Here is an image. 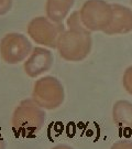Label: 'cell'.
<instances>
[{"label": "cell", "mask_w": 132, "mask_h": 149, "mask_svg": "<svg viewBox=\"0 0 132 149\" xmlns=\"http://www.w3.org/2000/svg\"><path fill=\"white\" fill-rule=\"evenodd\" d=\"M46 119L45 112L34 101H23L12 116V128L17 136H32L43 127Z\"/></svg>", "instance_id": "1"}, {"label": "cell", "mask_w": 132, "mask_h": 149, "mask_svg": "<svg viewBox=\"0 0 132 149\" xmlns=\"http://www.w3.org/2000/svg\"><path fill=\"white\" fill-rule=\"evenodd\" d=\"M57 44L62 58L68 61H80L89 54L91 40L88 33L72 30L61 34Z\"/></svg>", "instance_id": "2"}, {"label": "cell", "mask_w": 132, "mask_h": 149, "mask_svg": "<svg viewBox=\"0 0 132 149\" xmlns=\"http://www.w3.org/2000/svg\"><path fill=\"white\" fill-rule=\"evenodd\" d=\"M64 100L63 86L55 77L46 76L34 84L33 101L42 108H57Z\"/></svg>", "instance_id": "3"}, {"label": "cell", "mask_w": 132, "mask_h": 149, "mask_svg": "<svg viewBox=\"0 0 132 149\" xmlns=\"http://www.w3.org/2000/svg\"><path fill=\"white\" fill-rule=\"evenodd\" d=\"M32 45L23 34L12 33L7 34L0 44V52L2 59L8 64L22 62L31 54Z\"/></svg>", "instance_id": "4"}, {"label": "cell", "mask_w": 132, "mask_h": 149, "mask_svg": "<svg viewBox=\"0 0 132 149\" xmlns=\"http://www.w3.org/2000/svg\"><path fill=\"white\" fill-rule=\"evenodd\" d=\"M53 65L52 53L43 48H35L24 63V71L29 76L37 77L48 72Z\"/></svg>", "instance_id": "5"}, {"label": "cell", "mask_w": 132, "mask_h": 149, "mask_svg": "<svg viewBox=\"0 0 132 149\" xmlns=\"http://www.w3.org/2000/svg\"><path fill=\"white\" fill-rule=\"evenodd\" d=\"M110 149H132V141L129 140H120L111 146Z\"/></svg>", "instance_id": "6"}, {"label": "cell", "mask_w": 132, "mask_h": 149, "mask_svg": "<svg viewBox=\"0 0 132 149\" xmlns=\"http://www.w3.org/2000/svg\"><path fill=\"white\" fill-rule=\"evenodd\" d=\"M51 149H73V148L70 146H67V145H57V146H54Z\"/></svg>", "instance_id": "7"}, {"label": "cell", "mask_w": 132, "mask_h": 149, "mask_svg": "<svg viewBox=\"0 0 132 149\" xmlns=\"http://www.w3.org/2000/svg\"><path fill=\"white\" fill-rule=\"evenodd\" d=\"M0 149H5V145H3V143L0 140Z\"/></svg>", "instance_id": "8"}]
</instances>
